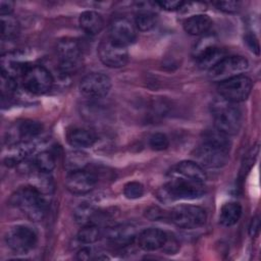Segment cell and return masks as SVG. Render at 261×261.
Returning <instances> with one entry per match:
<instances>
[{
  "instance_id": "obj_22",
  "label": "cell",
  "mask_w": 261,
  "mask_h": 261,
  "mask_svg": "<svg viewBox=\"0 0 261 261\" xmlns=\"http://www.w3.org/2000/svg\"><path fill=\"white\" fill-rule=\"evenodd\" d=\"M67 142L74 148H89L92 147L96 141V134L89 128L75 127L67 133Z\"/></svg>"
},
{
  "instance_id": "obj_21",
  "label": "cell",
  "mask_w": 261,
  "mask_h": 261,
  "mask_svg": "<svg viewBox=\"0 0 261 261\" xmlns=\"http://www.w3.org/2000/svg\"><path fill=\"white\" fill-rule=\"evenodd\" d=\"M212 20L206 14H194L190 15L184 20L182 27L186 33L192 36H200L205 35L209 29L211 28Z\"/></svg>"
},
{
  "instance_id": "obj_5",
  "label": "cell",
  "mask_w": 261,
  "mask_h": 261,
  "mask_svg": "<svg viewBox=\"0 0 261 261\" xmlns=\"http://www.w3.org/2000/svg\"><path fill=\"white\" fill-rule=\"evenodd\" d=\"M252 87L251 79L245 74H240L218 83L217 90L221 98L236 104L248 99Z\"/></svg>"
},
{
  "instance_id": "obj_12",
  "label": "cell",
  "mask_w": 261,
  "mask_h": 261,
  "mask_svg": "<svg viewBox=\"0 0 261 261\" xmlns=\"http://www.w3.org/2000/svg\"><path fill=\"white\" fill-rule=\"evenodd\" d=\"M111 89V80L102 72H91L84 76L80 83V91L83 96L91 99L106 96Z\"/></svg>"
},
{
  "instance_id": "obj_7",
  "label": "cell",
  "mask_w": 261,
  "mask_h": 261,
  "mask_svg": "<svg viewBox=\"0 0 261 261\" xmlns=\"http://www.w3.org/2000/svg\"><path fill=\"white\" fill-rule=\"evenodd\" d=\"M56 52L59 68L63 73H73L81 67L83 56L76 41L67 38L60 40L57 43Z\"/></svg>"
},
{
  "instance_id": "obj_28",
  "label": "cell",
  "mask_w": 261,
  "mask_h": 261,
  "mask_svg": "<svg viewBox=\"0 0 261 261\" xmlns=\"http://www.w3.org/2000/svg\"><path fill=\"white\" fill-rule=\"evenodd\" d=\"M1 33L5 40L14 39L19 33V23L17 19L11 15L1 16Z\"/></svg>"
},
{
  "instance_id": "obj_17",
  "label": "cell",
  "mask_w": 261,
  "mask_h": 261,
  "mask_svg": "<svg viewBox=\"0 0 261 261\" xmlns=\"http://www.w3.org/2000/svg\"><path fill=\"white\" fill-rule=\"evenodd\" d=\"M107 238L117 247L130 245L137 239V231L132 224H118L108 229Z\"/></svg>"
},
{
  "instance_id": "obj_9",
  "label": "cell",
  "mask_w": 261,
  "mask_h": 261,
  "mask_svg": "<svg viewBox=\"0 0 261 261\" xmlns=\"http://www.w3.org/2000/svg\"><path fill=\"white\" fill-rule=\"evenodd\" d=\"M7 247L15 254H27L33 250L37 244V234L29 226L14 225L5 234Z\"/></svg>"
},
{
  "instance_id": "obj_38",
  "label": "cell",
  "mask_w": 261,
  "mask_h": 261,
  "mask_svg": "<svg viewBox=\"0 0 261 261\" xmlns=\"http://www.w3.org/2000/svg\"><path fill=\"white\" fill-rule=\"evenodd\" d=\"M13 9H14V3L12 1L2 0L0 2V14H1V16L11 15Z\"/></svg>"
},
{
  "instance_id": "obj_10",
  "label": "cell",
  "mask_w": 261,
  "mask_h": 261,
  "mask_svg": "<svg viewBox=\"0 0 261 261\" xmlns=\"http://www.w3.org/2000/svg\"><path fill=\"white\" fill-rule=\"evenodd\" d=\"M21 77L25 90L36 95L47 93L53 85L51 73L41 65H30Z\"/></svg>"
},
{
  "instance_id": "obj_20",
  "label": "cell",
  "mask_w": 261,
  "mask_h": 261,
  "mask_svg": "<svg viewBox=\"0 0 261 261\" xmlns=\"http://www.w3.org/2000/svg\"><path fill=\"white\" fill-rule=\"evenodd\" d=\"M225 57V51L216 44L211 45L205 48L203 51L198 53L195 58L197 60V64L201 69H211L215 64H217L222 58Z\"/></svg>"
},
{
  "instance_id": "obj_2",
  "label": "cell",
  "mask_w": 261,
  "mask_h": 261,
  "mask_svg": "<svg viewBox=\"0 0 261 261\" xmlns=\"http://www.w3.org/2000/svg\"><path fill=\"white\" fill-rule=\"evenodd\" d=\"M157 198L163 203L176 200H194L205 194V186L179 175L168 173L166 184L157 190Z\"/></svg>"
},
{
  "instance_id": "obj_33",
  "label": "cell",
  "mask_w": 261,
  "mask_h": 261,
  "mask_svg": "<svg viewBox=\"0 0 261 261\" xmlns=\"http://www.w3.org/2000/svg\"><path fill=\"white\" fill-rule=\"evenodd\" d=\"M123 194L127 199H138L144 194V187L139 181H129L123 188Z\"/></svg>"
},
{
  "instance_id": "obj_30",
  "label": "cell",
  "mask_w": 261,
  "mask_h": 261,
  "mask_svg": "<svg viewBox=\"0 0 261 261\" xmlns=\"http://www.w3.org/2000/svg\"><path fill=\"white\" fill-rule=\"evenodd\" d=\"M55 158L49 151H43L35 158V166L42 173H50L55 168Z\"/></svg>"
},
{
  "instance_id": "obj_8",
  "label": "cell",
  "mask_w": 261,
  "mask_h": 261,
  "mask_svg": "<svg viewBox=\"0 0 261 261\" xmlns=\"http://www.w3.org/2000/svg\"><path fill=\"white\" fill-rule=\"evenodd\" d=\"M249 67L248 60L243 56H225L211 69L208 70V76L211 81L220 83L230 77L243 74Z\"/></svg>"
},
{
  "instance_id": "obj_27",
  "label": "cell",
  "mask_w": 261,
  "mask_h": 261,
  "mask_svg": "<svg viewBox=\"0 0 261 261\" xmlns=\"http://www.w3.org/2000/svg\"><path fill=\"white\" fill-rule=\"evenodd\" d=\"M100 238V229L96 223H88L79 230L76 239L81 244L90 245L97 242Z\"/></svg>"
},
{
  "instance_id": "obj_19",
  "label": "cell",
  "mask_w": 261,
  "mask_h": 261,
  "mask_svg": "<svg viewBox=\"0 0 261 261\" xmlns=\"http://www.w3.org/2000/svg\"><path fill=\"white\" fill-rule=\"evenodd\" d=\"M43 126L40 122L34 120H22L16 123L9 132L11 139H18V142L31 141L41 134Z\"/></svg>"
},
{
  "instance_id": "obj_3",
  "label": "cell",
  "mask_w": 261,
  "mask_h": 261,
  "mask_svg": "<svg viewBox=\"0 0 261 261\" xmlns=\"http://www.w3.org/2000/svg\"><path fill=\"white\" fill-rule=\"evenodd\" d=\"M10 203L32 221L43 220L47 213V202L42 192L36 187L19 188L11 196Z\"/></svg>"
},
{
  "instance_id": "obj_1",
  "label": "cell",
  "mask_w": 261,
  "mask_h": 261,
  "mask_svg": "<svg viewBox=\"0 0 261 261\" xmlns=\"http://www.w3.org/2000/svg\"><path fill=\"white\" fill-rule=\"evenodd\" d=\"M229 156L227 136L215 129L203 134L201 145L195 150V161L203 168H219L226 164Z\"/></svg>"
},
{
  "instance_id": "obj_24",
  "label": "cell",
  "mask_w": 261,
  "mask_h": 261,
  "mask_svg": "<svg viewBox=\"0 0 261 261\" xmlns=\"http://www.w3.org/2000/svg\"><path fill=\"white\" fill-rule=\"evenodd\" d=\"M79 23L83 31L89 35H97L104 29V19L96 11L87 10L81 13Z\"/></svg>"
},
{
  "instance_id": "obj_25",
  "label": "cell",
  "mask_w": 261,
  "mask_h": 261,
  "mask_svg": "<svg viewBox=\"0 0 261 261\" xmlns=\"http://www.w3.org/2000/svg\"><path fill=\"white\" fill-rule=\"evenodd\" d=\"M242 216V206L237 202H228L222 205L219 213V222L224 226L236 224Z\"/></svg>"
},
{
  "instance_id": "obj_4",
  "label": "cell",
  "mask_w": 261,
  "mask_h": 261,
  "mask_svg": "<svg viewBox=\"0 0 261 261\" xmlns=\"http://www.w3.org/2000/svg\"><path fill=\"white\" fill-rule=\"evenodd\" d=\"M215 128L226 136L238 134L242 125V112L234 103L223 98L215 99L211 105Z\"/></svg>"
},
{
  "instance_id": "obj_13",
  "label": "cell",
  "mask_w": 261,
  "mask_h": 261,
  "mask_svg": "<svg viewBox=\"0 0 261 261\" xmlns=\"http://www.w3.org/2000/svg\"><path fill=\"white\" fill-rule=\"evenodd\" d=\"M109 39L123 47H127L137 40V28L125 17H117L110 23Z\"/></svg>"
},
{
  "instance_id": "obj_26",
  "label": "cell",
  "mask_w": 261,
  "mask_h": 261,
  "mask_svg": "<svg viewBox=\"0 0 261 261\" xmlns=\"http://www.w3.org/2000/svg\"><path fill=\"white\" fill-rule=\"evenodd\" d=\"M156 23H157V14L152 10L146 9V7H143V9H140L139 12L136 14L135 25L139 31L148 32L152 30L156 25Z\"/></svg>"
},
{
  "instance_id": "obj_11",
  "label": "cell",
  "mask_w": 261,
  "mask_h": 261,
  "mask_svg": "<svg viewBox=\"0 0 261 261\" xmlns=\"http://www.w3.org/2000/svg\"><path fill=\"white\" fill-rule=\"evenodd\" d=\"M98 56L104 65L111 68L122 67L128 61L126 47L114 43L109 38L100 42L98 46Z\"/></svg>"
},
{
  "instance_id": "obj_14",
  "label": "cell",
  "mask_w": 261,
  "mask_h": 261,
  "mask_svg": "<svg viewBox=\"0 0 261 261\" xmlns=\"http://www.w3.org/2000/svg\"><path fill=\"white\" fill-rule=\"evenodd\" d=\"M97 176L85 169L69 172L65 179L66 189L73 195H85L94 190Z\"/></svg>"
},
{
  "instance_id": "obj_31",
  "label": "cell",
  "mask_w": 261,
  "mask_h": 261,
  "mask_svg": "<svg viewBox=\"0 0 261 261\" xmlns=\"http://www.w3.org/2000/svg\"><path fill=\"white\" fill-rule=\"evenodd\" d=\"M88 164V157L85 153L75 151L67 154L65 158V167L67 170L75 171L84 169V167Z\"/></svg>"
},
{
  "instance_id": "obj_23",
  "label": "cell",
  "mask_w": 261,
  "mask_h": 261,
  "mask_svg": "<svg viewBox=\"0 0 261 261\" xmlns=\"http://www.w3.org/2000/svg\"><path fill=\"white\" fill-rule=\"evenodd\" d=\"M8 154L4 158V163L7 166H13L24 159L34 151V145L31 141H22L10 144Z\"/></svg>"
},
{
  "instance_id": "obj_6",
  "label": "cell",
  "mask_w": 261,
  "mask_h": 261,
  "mask_svg": "<svg viewBox=\"0 0 261 261\" xmlns=\"http://www.w3.org/2000/svg\"><path fill=\"white\" fill-rule=\"evenodd\" d=\"M206 219L205 210L196 205H179L169 212V220L184 229L200 227L206 222Z\"/></svg>"
},
{
  "instance_id": "obj_18",
  "label": "cell",
  "mask_w": 261,
  "mask_h": 261,
  "mask_svg": "<svg viewBox=\"0 0 261 261\" xmlns=\"http://www.w3.org/2000/svg\"><path fill=\"white\" fill-rule=\"evenodd\" d=\"M29 66L30 64L21 60L15 53H6L1 57V73L13 79L22 76Z\"/></svg>"
},
{
  "instance_id": "obj_35",
  "label": "cell",
  "mask_w": 261,
  "mask_h": 261,
  "mask_svg": "<svg viewBox=\"0 0 261 261\" xmlns=\"http://www.w3.org/2000/svg\"><path fill=\"white\" fill-rule=\"evenodd\" d=\"M214 5L221 11L226 13H234L240 8V3L237 1H218Z\"/></svg>"
},
{
  "instance_id": "obj_34",
  "label": "cell",
  "mask_w": 261,
  "mask_h": 261,
  "mask_svg": "<svg viewBox=\"0 0 261 261\" xmlns=\"http://www.w3.org/2000/svg\"><path fill=\"white\" fill-rule=\"evenodd\" d=\"M146 217L153 221L169 219V212H166L157 206H153L146 210Z\"/></svg>"
},
{
  "instance_id": "obj_16",
  "label": "cell",
  "mask_w": 261,
  "mask_h": 261,
  "mask_svg": "<svg viewBox=\"0 0 261 261\" xmlns=\"http://www.w3.org/2000/svg\"><path fill=\"white\" fill-rule=\"evenodd\" d=\"M169 173L179 175L185 178H188L197 182H202V184H204L207 179V175L204 168L200 164H198L196 161H191V160L178 162L176 165H174L171 168Z\"/></svg>"
},
{
  "instance_id": "obj_29",
  "label": "cell",
  "mask_w": 261,
  "mask_h": 261,
  "mask_svg": "<svg viewBox=\"0 0 261 261\" xmlns=\"http://www.w3.org/2000/svg\"><path fill=\"white\" fill-rule=\"evenodd\" d=\"M97 214H98L97 210L93 206L86 203L81 204L74 210L75 221L82 225H85L88 223H95L94 219Z\"/></svg>"
},
{
  "instance_id": "obj_36",
  "label": "cell",
  "mask_w": 261,
  "mask_h": 261,
  "mask_svg": "<svg viewBox=\"0 0 261 261\" xmlns=\"http://www.w3.org/2000/svg\"><path fill=\"white\" fill-rule=\"evenodd\" d=\"M162 249L167 253V254H174L177 249H178V243L175 239V237L171 233H167L166 237V241L164 246L162 247Z\"/></svg>"
},
{
  "instance_id": "obj_37",
  "label": "cell",
  "mask_w": 261,
  "mask_h": 261,
  "mask_svg": "<svg viewBox=\"0 0 261 261\" xmlns=\"http://www.w3.org/2000/svg\"><path fill=\"white\" fill-rule=\"evenodd\" d=\"M185 2L182 1H159L156 2V4L167 11H173V10H179Z\"/></svg>"
},
{
  "instance_id": "obj_39",
  "label": "cell",
  "mask_w": 261,
  "mask_h": 261,
  "mask_svg": "<svg viewBox=\"0 0 261 261\" xmlns=\"http://www.w3.org/2000/svg\"><path fill=\"white\" fill-rule=\"evenodd\" d=\"M259 230H260V220H259V217L256 216L251 221V224L249 226V233L251 237H256L259 233Z\"/></svg>"
},
{
  "instance_id": "obj_32",
  "label": "cell",
  "mask_w": 261,
  "mask_h": 261,
  "mask_svg": "<svg viewBox=\"0 0 261 261\" xmlns=\"http://www.w3.org/2000/svg\"><path fill=\"white\" fill-rule=\"evenodd\" d=\"M149 145L155 151H163L168 148L169 140L166 135L162 133H155L150 137Z\"/></svg>"
},
{
  "instance_id": "obj_40",
  "label": "cell",
  "mask_w": 261,
  "mask_h": 261,
  "mask_svg": "<svg viewBox=\"0 0 261 261\" xmlns=\"http://www.w3.org/2000/svg\"><path fill=\"white\" fill-rule=\"evenodd\" d=\"M91 249L90 248H83L77 252V258L80 260H89L91 258Z\"/></svg>"
},
{
  "instance_id": "obj_15",
  "label": "cell",
  "mask_w": 261,
  "mask_h": 261,
  "mask_svg": "<svg viewBox=\"0 0 261 261\" xmlns=\"http://www.w3.org/2000/svg\"><path fill=\"white\" fill-rule=\"evenodd\" d=\"M166 237L167 232L156 227H150L142 230L137 236V243L144 251H155L164 246Z\"/></svg>"
}]
</instances>
